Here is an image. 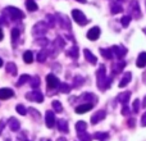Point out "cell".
I'll use <instances>...</instances> for the list:
<instances>
[{"instance_id":"22","label":"cell","mask_w":146,"mask_h":141,"mask_svg":"<svg viewBox=\"0 0 146 141\" xmlns=\"http://www.w3.org/2000/svg\"><path fill=\"white\" fill-rule=\"evenodd\" d=\"M124 66H126V62L124 61H121V62H118V63L113 64V67H111V72H113V74H115V73H121L122 70L124 69Z\"/></svg>"},{"instance_id":"21","label":"cell","mask_w":146,"mask_h":141,"mask_svg":"<svg viewBox=\"0 0 146 141\" xmlns=\"http://www.w3.org/2000/svg\"><path fill=\"white\" fill-rule=\"evenodd\" d=\"M58 130L63 134H68L69 128H68V122L66 119H59L58 121Z\"/></svg>"},{"instance_id":"25","label":"cell","mask_w":146,"mask_h":141,"mask_svg":"<svg viewBox=\"0 0 146 141\" xmlns=\"http://www.w3.org/2000/svg\"><path fill=\"white\" fill-rule=\"evenodd\" d=\"M100 53H101V55H103L105 59H108V61H111V59L114 58L111 49H104V48H101L100 49Z\"/></svg>"},{"instance_id":"16","label":"cell","mask_w":146,"mask_h":141,"mask_svg":"<svg viewBox=\"0 0 146 141\" xmlns=\"http://www.w3.org/2000/svg\"><path fill=\"white\" fill-rule=\"evenodd\" d=\"M8 126H9V128L12 130L13 132L19 131V128H21V123L15 117H10L9 121H8Z\"/></svg>"},{"instance_id":"54","label":"cell","mask_w":146,"mask_h":141,"mask_svg":"<svg viewBox=\"0 0 146 141\" xmlns=\"http://www.w3.org/2000/svg\"><path fill=\"white\" fill-rule=\"evenodd\" d=\"M142 106H146V96H145V99H144V104H142Z\"/></svg>"},{"instance_id":"6","label":"cell","mask_w":146,"mask_h":141,"mask_svg":"<svg viewBox=\"0 0 146 141\" xmlns=\"http://www.w3.org/2000/svg\"><path fill=\"white\" fill-rule=\"evenodd\" d=\"M26 98H27V100L36 101V103H42L44 101V95L37 90H33V91H31V92H27L26 94Z\"/></svg>"},{"instance_id":"15","label":"cell","mask_w":146,"mask_h":141,"mask_svg":"<svg viewBox=\"0 0 146 141\" xmlns=\"http://www.w3.org/2000/svg\"><path fill=\"white\" fill-rule=\"evenodd\" d=\"M13 96H14V91L12 88H7V87L0 88V100H7V99H10Z\"/></svg>"},{"instance_id":"31","label":"cell","mask_w":146,"mask_h":141,"mask_svg":"<svg viewBox=\"0 0 146 141\" xmlns=\"http://www.w3.org/2000/svg\"><path fill=\"white\" fill-rule=\"evenodd\" d=\"M78 140L80 141H92V136L90 134H87L86 131L78 132Z\"/></svg>"},{"instance_id":"34","label":"cell","mask_w":146,"mask_h":141,"mask_svg":"<svg viewBox=\"0 0 146 141\" xmlns=\"http://www.w3.org/2000/svg\"><path fill=\"white\" fill-rule=\"evenodd\" d=\"M86 128H87V123L85 121H78L76 123V131L77 132H83L86 131Z\"/></svg>"},{"instance_id":"47","label":"cell","mask_w":146,"mask_h":141,"mask_svg":"<svg viewBox=\"0 0 146 141\" xmlns=\"http://www.w3.org/2000/svg\"><path fill=\"white\" fill-rule=\"evenodd\" d=\"M30 113H32V114H33V116H35V117H36V118H38V117H41V116H40V113H38V112H37V110H35V109H32V108H31V109H30Z\"/></svg>"},{"instance_id":"7","label":"cell","mask_w":146,"mask_h":141,"mask_svg":"<svg viewBox=\"0 0 146 141\" xmlns=\"http://www.w3.org/2000/svg\"><path fill=\"white\" fill-rule=\"evenodd\" d=\"M46 83H48L49 88H56V87H59V85H60L59 78L56 77L55 74H53V73H49V74L46 76Z\"/></svg>"},{"instance_id":"28","label":"cell","mask_w":146,"mask_h":141,"mask_svg":"<svg viewBox=\"0 0 146 141\" xmlns=\"http://www.w3.org/2000/svg\"><path fill=\"white\" fill-rule=\"evenodd\" d=\"M5 69H7V72L9 73V74H12V76L17 74V66H15L13 62H9V63L7 64V67H5Z\"/></svg>"},{"instance_id":"29","label":"cell","mask_w":146,"mask_h":141,"mask_svg":"<svg viewBox=\"0 0 146 141\" xmlns=\"http://www.w3.org/2000/svg\"><path fill=\"white\" fill-rule=\"evenodd\" d=\"M108 137H109L108 132H95V135H94V139L99 141H108Z\"/></svg>"},{"instance_id":"38","label":"cell","mask_w":146,"mask_h":141,"mask_svg":"<svg viewBox=\"0 0 146 141\" xmlns=\"http://www.w3.org/2000/svg\"><path fill=\"white\" fill-rule=\"evenodd\" d=\"M30 78L31 77L28 74H22L19 77V80L17 81V86H18V87H19V86H23L26 82H28V81H30Z\"/></svg>"},{"instance_id":"50","label":"cell","mask_w":146,"mask_h":141,"mask_svg":"<svg viewBox=\"0 0 146 141\" xmlns=\"http://www.w3.org/2000/svg\"><path fill=\"white\" fill-rule=\"evenodd\" d=\"M3 39H4V33H3V30L0 28V41H1Z\"/></svg>"},{"instance_id":"4","label":"cell","mask_w":146,"mask_h":141,"mask_svg":"<svg viewBox=\"0 0 146 141\" xmlns=\"http://www.w3.org/2000/svg\"><path fill=\"white\" fill-rule=\"evenodd\" d=\"M129 15L133 17L135 19H140L141 18V12H140V5H139V1L137 0H132L131 4H129Z\"/></svg>"},{"instance_id":"10","label":"cell","mask_w":146,"mask_h":141,"mask_svg":"<svg viewBox=\"0 0 146 141\" xmlns=\"http://www.w3.org/2000/svg\"><path fill=\"white\" fill-rule=\"evenodd\" d=\"M45 123L48 126V128H53L55 124V114L53 110H48L45 113Z\"/></svg>"},{"instance_id":"32","label":"cell","mask_w":146,"mask_h":141,"mask_svg":"<svg viewBox=\"0 0 146 141\" xmlns=\"http://www.w3.org/2000/svg\"><path fill=\"white\" fill-rule=\"evenodd\" d=\"M40 77L38 76H33L32 78H30V83H31V87L33 88V90H36V88L40 86Z\"/></svg>"},{"instance_id":"13","label":"cell","mask_w":146,"mask_h":141,"mask_svg":"<svg viewBox=\"0 0 146 141\" xmlns=\"http://www.w3.org/2000/svg\"><path fill=\"white\" fill-rule=\"evenodd\" d=\"M106 117V112L105 110H98L92 117H91V123L92 124H98L99 122H101L104 118Z\"/></svg>"},{"instance_id":"5","label":"cell","mask_w":146,"mask_h":141,"mask_svg":"<svg viewBox=\"0 0 146 141\" xmlns=\"http://www.w3.org/2000/svg\"><path fill=\"white\" fill-rule=\"evenodd\" d=\"M72 18L76 21V23L80 25V26H85L86 23H87V18H86V15L78 9L72 10Z\"/></svg>"},{"instance_id":"43","label":"cell","mask_w":146,"mask_h":141,"mask_svg":"<svg viewBox=\"0 0 146 141\" xmlns=\"http://www.w3.org/2000/svg\"><path fill=\"white\" fill-rule=\"evenodd\" d=\"M19 37V30L18 28H13L12 30V41L15 43V40Z\"/></svg>"},{"instance_id":"44","label":"cell","mask_w":146,"mask_h":141,"mask_svg":"<svg viewBox=\"0 0 146 141\" xmlns=\"http://www.w3.org/2000/svg\"><path fill=\"white\" fill-rule=\"evenodd\" d=\"M132 106H133V108H132V110H133L135 113H137V112L140 110V100H139V99H136V100L133 101V105H132Z\"/></svg>"},{"instance_id":"35","label":"cell","mask_w":146,"mask_h":141,"mask_svg":"<svg viewBox=\"0 0 146 141\" xmlns=\"http://www.w3.org/2000/svg\"><path fill=\"white\" fill-rule=\"evenodd\" d=\"M56 23V18L55 15L53 14H48L46 15V25H48V27H54Z\"/></svg>"},{"instance_id":"33","label":"cell","mask_w":146,"mask_h":141,"mask_svg":"<svg viewBox=\"0 0 146 141\" xmlns=\"http://www.w3.org/2000/svg\"><path fill=\"white\" fill-rule=\"evenodd\" d=\"M67 54H68V57H71V58L77 59L78 58V48H77V45H73L72 48L67 51Z\"/></svg>"},{"instance_id":"27","label":"cell","mask_w":146,"mask_h":141,"mask_svg":"<svg viewBox=\"0 0 146 141\" xmlns=\"http://www.w3.org/2000/svg\"><path fill=\"white\" fill-rule=\"evenodd\" d=\"M23 61H25V63L27 64H31L33 62V53L31 50H27L23 53Z\"/></svg>"},{"instance_id":"30","label":"cell","mask_w":146,"mask_h":141,"mask_svg":"<svg viewBox=\"0 0 146 141\" xmlns=\"http://www.w3.org/2000/svg\"><path fill=\"white\" fill-rule=\"evenodd\" d=\"M36 59H37L38 63H44V62L48 59V53H46V50H41L37 53V55H36Z\"/></svg>"},{"instance_id":"58","label":"cell","mask_w":146,"mask_h":141,"mask_svg":"<svg viewBox=\"0 0 146 141\" xmlns=\"http://www.w3.org/2000/svg\"><path fill=\"white\" fill-rule=\"evenodd\" d=\"M48 141H50V140H48Z\"/></svg>"},{"instance_id":"46","label":"cell","mask_w":146,"mask_h":141,"mask_svg":"<svg viewBox=\"0 0 146 141\" xmlns=\"http://www.w3.org/2000/svg\"><path fill=\"white\" fill-rule=\"evenodd\" d=\"M141 124H142V127H146V112L141 117Z\"/></svg>"},{"instance_id":"53","label":"cell","mask_w":146,"mask_h":141,"mask_svg":"<svg viewBox=\"0 0 146 141\" xmlns=\"http://www.w3.org/2000/svg\"><path fill=\"white\" fill-rule=\"evenodd\" d=\"M56 141H67V139H66V137H59Z\"/></svg>"},{"instance_id":"20","label":"cell","mask_w":146,"mask_h":141,"mask_svg":"<svg viewBox=\"0 0 146 141\" xmlns=\"http://www.w3.org/2000/svg\"><path fill=\"white\" fill-rule=\"evenodd\" d=\"M136 66L139 67V68H144V67L146 66V51H142V53H140V55L137 57Z\"/></svg>"},{"instance_id":"55","label":"cell","mask_w":146,"mask_h":141,"mask_svg":"<svg viewBox=\"0 0 146 141\" xmlns=\"http://www.w3.org/2000/svg\"><path fill=\"white\" fill-rule=\"evenodd\" d=\"M1 67H3V59L0 58V68H1Z\"/></svg>"},{"instance_id":"37","label":"cell","mask_w":146,"mask_h":141,"mask_svg":"<svg viewBox=\"0 0 146 141\" xmlns=\"http://www.w3.org/2000/svg\"><path fill=\"white\" fill-rule=\"evenodd\" d=\"M131 21H132V17L129 14H127V15H123L122 17V19H121V23H122V27H128L129 26V23H131Z\"/></svg>"},{"instance_id":"49","label":"cell","mask_w":146,"mask_h":141,"mask_svg":"<svg viewBox=\"0 0 146 141\" xmlns=\"http://www.w3.org/2000/svg\"><path fill=\"white\" fill-rule=\"evenodd\" d=\"M128 124H129V127H133V126H135V119H129V121H128Z\"/></svg>"},{"instance_id":"52","label":"cell","mask_w":146,"mask_h":141,"mask_svg":"<svg viewBox=\"0 0 146 141\" xmlns=\"http://www.w3.org/2000/svg\"><path fill=\"white\" fill-rule=\"evenodd\" d=\"M76 1H78V3H82V4H86V3H87V0H76Z\"/></svg>"},{"instance_id":"9","label":"cell","mask_w":146,"mask_h":141,"mask_svg":"<svg viewBox=\"0 0 146 141\" xmlns=\"http://www.w3.org/2000/svg\"><path fill=\"white\" fill-rule=\"evenodd\" d=\"M55 18H56V22L60 23V26L63 28H67V30H71V22H69V19L66 17V15L60 14V13H56L55 14Z\"/></svg>"},{"instance_id":"56","label":"cell","mask_w":146,"mask_h":141,"mask_svg":"<svg viewBox=\"0 0 146 141\" xmlns=\"http://www.w3.org/2000/svg\"><path fill=\"white\" fill-rule=\"evenodd\" d=\"M142 31H144V33L146 35V27H145V28H142Z\"/></svg>"},{"instance_id":"23","label":"cell","mask_w":146,"mask_h":141,"mask_svg":"<svg viewBox=\"0 0 146 141\" xmlns=\"http://www.w3.org/2000/svg\"><path fill=\"white\" fill-rule=\"evenodd\" d=\"M131 80H132V73L131 72H127L126 74L123 76L122 81L119 82V87H126V86L128 85L129 82H131Z\"/></svg>"},{"instance_id":"59","label":"cell","mask_w":146,"mask_h":141,"mask_svg":"<svg viewBox=\"0 0 146 141\" xmlns=\"http://www.w3.org/2000/svg\"><path fill=\"white\" fill-rule=\"evenodd\" d=\"M145 4H146V1H145Z\"/></svg>"},{"instance_id":"45","label":"cell","mask_w":146,"mask_h":141,"mask_svg":"<svg viewBox=\"0 0 146 141\" xmlns=\"http://www.w3.org/2000/svg\"><path fill=\"white\" fill-rule=\"evenodd\" d=\"M122 114H123V116H128L129 114V109L127 105H123V108H122Z\"/></svg>"},{"instance_id":"12","label":"cell","mask_w":146,"mask_h":141,"mask_svg":"<svg viewBox=\"0 0 146 141\" xmlns=\"http://www.w3.org/2000/svg\"><path fill=\"white\" fill-rule=\"evenodd\" d=\"M129 98H131V91H124V92H121L117 95V101L121 103L122 105H127L129 101Z\"/></svg>"},{"instance_id":"57","label":"cell","mask_w":146,"mask_h":141,"mask_svg":"<svg viewBox=\"0 0 146 141\" xmlns=\"http://www.w3.org/2000/svg\"><path fill=\"white\" fill-rule=\"evenodd\" d=\"M7 141H10V139H8V140H7Z\"/></svg>"},{"instance_id":"42","label":"cell","mask_w":146,"mask_h":141,"mask_svg":"<svg viewBox=\"0 0 146 141\" xmlns=\"http://www.w3.org/2000/svg\"><path fill=\"white\" fill-rule=\"evenodd\" d=\"M83 77H81V76H76L74 80H73V83H74V87H80L81 85L83 83Z\"/></svg>"},{"instance_id":"3","label":"cell","mask_w":146,"mask_h":141,"mask_svg":"<svg viewBox=\"0 0 146 141\" xmlns=\"http://www.w3.org/2000/svg\"><path fill=\"white\" fill-rule=\"evenodd\" d=\"M48 25L46 22H37L35 26L32 27V35L36 37H42L46 32H48Z\"/></svg>"},{"instance_id":"18","label":"cell","mask_w":146,"mask_h":141,"mask_svg":"<svg viewBox=\"0 0 146 141\" xmlns=\"http://www.w3.org/2000/svg\"><path fill=\"white\" fill-rule=\"evenodd\" d=\"M81 99H82V100H85L86 103H91V104L98 103V98H96L94 94H91V92L82 94V95H81Z\"/></svg>"},{"instance_id":"17","label":"cell","mask_w":146,"mask_h":141,"mask_svg":"<svg viewBox=\"0 0 146 141\" xmlns=\"http://www.w3.org/2000/svg\"><path fill=\"white\" fill-rule=\"evenodd\" d=\"M83 55H85V59L88 62V63H91V64H96V63H98L96 57L94 55V54L91 53L88 49H85V50H83Z\"/></svg>"},{"instance_id":"2","label":"cell","mask_w":146,"mask_h":141,"mask_svg":"<svg viewBox=\"0 0 146 141\" xmlns=\"http://www.w3.org/2000/svg\"><path fill=\"white\" fill-rule=\"evenodd\" d=\"M4 13H7V15H9V18H12L14 21L25 18V13L15 7H7L4 9Z\"/></svg>"},{"instance_id":"19","label":"cell","mask_w":146,"mask_h":141,"mask_svg":"<svg viewBox=\"0 0 146 141\" xmlns=\"http://www.w3.org/2000/svg\"><path fill=\"white\" fill-rule=\"evenodd\" d=\"M110 10H111L113 14H118V13L123 12V7H122L121 3H118L117 0H114V1L110 4Z\"/></svg>"},{"instance_id":"8","label":"cell","mask_w":146,"mask_h":141,"mask_svg":"<svg viewBox=\"0 0 146 141\" xmlns=\"http://www.w3.org/2000/svg\"><path fill=\"white\" fill-rule=\"evenodd\" d=\"M110 49H111V51H113V55L117 57L118 59H122L127 54V49L124 48L123 45H114V46H111Z\"/></svg>"},{"instance_id":"39","label":"cell","mask_w":146,"mask_h":141,"mask_svg":"<svg viewBox=\"0 0 146 141\" xmlns=\"http://www.w3.org/2000/svg\"><path fill=\"white\" fill-rule=\"evenodd\" d=\"M35 44L36 45H38V46H49V40L48 39H45V37H40V39H36L35 40Z\"/></svg>"},{"instance_id":"24","label":"cell","mask_w":146,"mask_h":141,"mask_svg":"<svg viewBox=\"0 0 146 141\" xmlns=\"http://www.w3.org/2000/svg\"><path fill=\"white\" fill-rule=\"evenodd\" d=\"M54 46H55L58 50H63L64 49V46H66V41L63 40V39L60 37V36H58V37L54 40V44H53Z\"/></svg>"},{"instance_id":"36","label":"cell","mask_w":146,"mask_h":141,"mask_svg":"<svg viewBox=\"0 0 146 141\" xmlns=\"http://www.w3.org/2000/svg\"><path fill=\"white\" fill-rule=\"evenodd\" d=\"M51 105H53V109L55 113H62L63 112V106H62V103L59 100H54L51 103Z\"/></svg>"},{"instance_id":"11","label":"cell","mask_w":146,"mask_h":141,"mask_svg":"<svg viewBox=\"0 0 146 141\" xmlns=\"http://www.w3.org/2000/svg\"><path fill=\"white\" fill-rule=\"evenodd\" d=\"M100 33H101L100 28H99L98 26H95V27H92V28H90V30H88L87 39H88V40H91V41H96L99 37H100Z\"/></svg>"},{"instance_id":"26","label":"cell","mask_w":146,"mask_h":141,"mask_svg":"<svg viewBox=\"0 0 146 141\" xmlns=\"http://www.w3.org/2000/svg\"><path fill=\"white\" fill-rule=\"evenodd\" d=\"M26 8H27L30 12H36V10L38 9L35 0H26Z\"/></svg>"},{"instance_id":"40","label":"cell","mask_w":146,"mask_h":141,"mask_svg":"<svg viewBox=\"0 0 146 141\" xmlns=\"http://www.w3.org/2000/svg\"><path fill=\"white\" fill-rule=\"evenodd\" d=\"M71 86L68 85V83H60V85H59V91H60V92H63V94H68L69 91H71Z\"/></svg>"},{"instance_id":"1","label":"cell","mask_w":146,"mask_h":141,"mask_svg":"<svg viewBox=\"0 0 146 141\" xmlns=\"http://www.w3.org/2000/svg\"><path fill=\"white\" fill-rule=\"evenodd\" d=\"M96 82H98V86L101 91H104L105 88L110 87L111 83V78L106 77V72H105V66L101 64L99 67V69L96 70Z\"/></svg>"},{"instance_id":"51","label":"cell","mask_w":146,"mask_h":141,"mask_svg":"<svg viewBox=\"0 0 146 141\" xmlns=\"http://www.w3.org/2000/svg\"><path fill=\"white\" fill-rule=\"evenodd\" d=\"M142 81H144V83L146 85V72H144V74H142Z\"/></svg>"},{"instance_id":"48","label":"cell","mask_w":146,"mask_h":141,"mask_svg":"<svg viewBox=\"0 0 146 141\" xmlns=\"http://www.w3.org/2000/svg\"><path fill=\"white\" fill-rule=\"evenodd\" d=\"M4 126H5V119H1L0 121V135H1L3 130H4Z\"/></svg>"},{"instance_id":"14","label":"cell","mask_w":146,"mask_h":141,"mask_svg":"<svg viewBox=\"0 0 146 141\" xmlns=\"http://www.w3.org/2000/svg\"><path fill=\"white\" fill-rule=\"evenodd\" d=\"M92 108H94V104H91V103H83V104H81V105L76 106V113H78V114L87 113V112H90Z\"/></svg>"},{"instance_id":"41","label":"cell","mask_w":146,"mask_h":141,"mask_svg":"<svg viewBox=\"0 0 146 141\" xmlns=\"http://www.w3.org/2000/svg\"><path fill=\"white\" fill-rule=\"evenodd\" d=\"M15 110H17V113H19L21 116H26V114H27V109H26V106L22 105V104H18V105L15 106Z\"/></svg>"}]
</instances>
